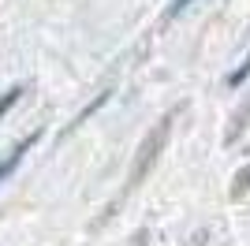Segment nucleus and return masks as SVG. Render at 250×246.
<instances>
[{
	"mask_svg": "<svg viewBox=\"0 0 250 246\" xmlns=\"http://www.w3.org/2000/svg\"><path fill=\"white\" fill-rule=\"evenodd\" d=\"M34 142H38V134H30V138H22V142H19V145H15V149L8 153V161L0 164V183H4V179H8V175H11V172H15V168L22 164V157L30 153V145H34Z\"/></svg>",
	"mask_w": 250,
	"mask_h": 246,
	"instance_id": "obj_1",
	"label": "nucleus"
},
{
	"mask_svg": "<svg viewBox=\"0 0 250 246\" xmlns=\"http://www.w3.org/2000/svg\"><path fill=\"white\" fill-rule=\"evenodd\" d=\"M19 97H22V86H11L8 93H0V120H4V116L11 112V104L19 101Z\"/></svg>",
	"mask_w": 250,
	"mask_h": 246,
	"instance_id": "obj_2",
	"label": "nucleus"
},
{
	"mask_svg": "<svg viewBox=\"0 0 250 246\" xmlns=\"http://www.w3.org/2000/svg\"><path fill=\"white\" fill-rule=\"evenodd\" d=\"M190 4H194V0H172V8H168V19H172V15H179L183 8H190Z\"/></svg>",
	"mask_w": 250,
	"mask_h": 246,
	"instance_id": "obj_3",
	"label": "nucleus"
},
{
	"mask_svg": "<svg viewBox=\"0 0 250 246\" xmlns=\"http://www.w3.org/2000/svg\"><path fill=\"white\" fill-rule=\"evenodd\" d=\"M247 75H250V60H247V67H243V71H231V75H228V82H231V86H235V82H243V79H247Z\"/></svg>",
	"mask_w": 250,
	"mask_h": 246,
	"instance_id": "obj_4",
	"label": "nucleus"
}]
</instances>
